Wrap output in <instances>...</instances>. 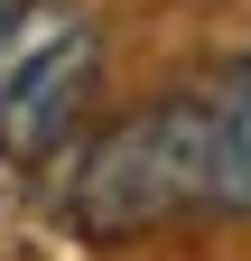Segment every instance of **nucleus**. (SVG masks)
I'll use <instances>...</instances> for the list:
<instances>
[{
	"label": "nucleus",
	"mask_w": 251,
	"mask_h": 261,
	"mask_svg": "<svg viewBox=\"0 0 251 261\" xmlns=\"http://www.w3.org/2000/svg\"><path fill=\"white\" fill-rule=\"evenodd\" d=\"M214 205L251 215V103L242 93H214Z\"/></svg>",
	"instance_id": "obj_3"
},
{
	"label": "nucleus",
	"mask_w": 251,
	"mask_h": 261,
	"mask_svg": "<svg viewBox=\"0 0 251 261\" xmlns=\"http://www.w3.org/2000/svg\"><path fill=\"white\" fill-rule=\"evenodd\" d=\"M103 75V28L75 0H10L0 10V159L38 168L75 140Z\"/></svg>",
	"instance_id": "obj_2"
},
{
	"label": "nucleus",
	"mask_w": 251,
	"mask_h": 261,
	"mask_svg": "<svg viewBox=\"0 0 251 261\" xmlns=\"http://www.w3.org/2000/svg\"><path fill=\"white\" fill-rule=\"evenodd\" d=\"M186 205H214V93L205 103L177 93V103L112 121L66 177V224L93 243L149 233V224H168Z\"/></svg>",
	"instance_id": "obj_1"
},
{
	"label": "nucleus",
	"mask_w": 251,
	"mask_h": 261,
	"mask_svg": "<svg viewBox=\"0 0 251 261\" xmlns=\"http://www.w3.org/2000/svg\"><path fill=\"white\" fill-rule=\"evenodd\" d=\"M224 93H242V103H251V56L233 65V75H224Z\"/></svg>",
	"instance_id": "obj_4"
},
{
	"label": "nucleus",
	"mask_w": 251,
	"mask_h": 261,
	"mask_svg": "<svg viewBox=\"0 0 251 261\" xmlns=\"http://www.w3.org/2000/svg\"><path fill=\"white\" fill-rule=\"evenodd\" d=\"M0 10H10V0H0Z\"/></svg>",
	"instance_id": "obj_5"
}]
</instances>
